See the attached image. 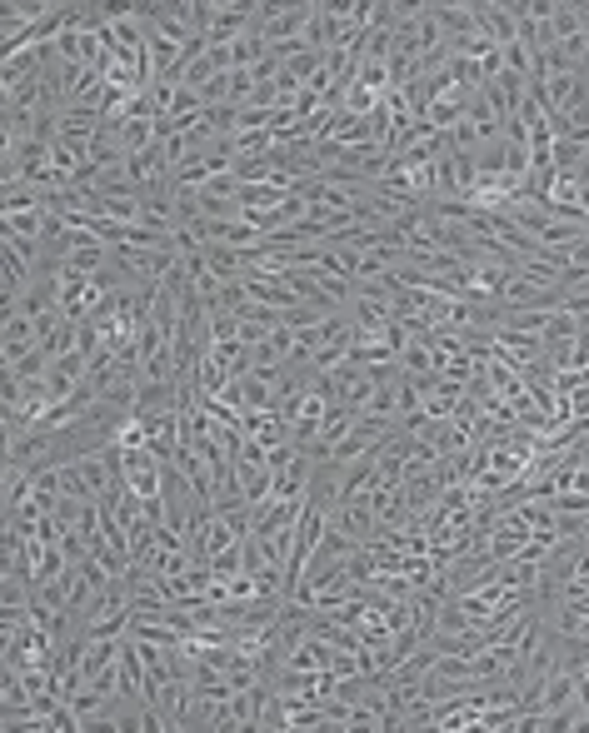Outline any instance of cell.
<instances>
[{
  "label": "cell",
  "mask_w": 589,
  "mask_h": 733,
  "mask_svg": "<svg viewBox=\"0 0 589 733\" xmlns=\"http://www.w3.org/2000/svg\"><path fill=\"white\" fill-rule=\"evenodd\" d=\"M535 539V529L515 514V509H500L495 519H490V534H485V554L495 559V564H505V559H515L525 544Z\"/></svg>",
  "instance_id": "1"
},
{
  "label": "cell",
  "mask_w": 589,
  "mask_h": 733,
  "mask_svg": "<svg viewBox=\"0 0 589 733\" xmlns=\"http://www.w3.org/2000/svg\"><path fill=\"white\" fill-rule=\"evenodd\" d=\"M310 15H315V0H295V5H260V30H265V40L275 45V40H295V35H305V25H310Z\"/></svg>",
  "instance_id": "2"
},
{
  "label": "cell",
  "mask_w": 589,
  "mask_h": 733,
  "mask_svg": "<svg viewBox=\"0 0 589 733\" xmlns=\"http://www.w3.org/2000/svg\"><path fill=\"white\" fill-rule=\"evenodd\" d=\"M330 529H340V534L355 539V544H370V539L380 534V519H375V509H370V494L340 499V504L330 509Z\"/></svg>",
  "instance_id": "3"
},
{
  "label": "cell",
  "mask_w": 589,
  "mask_h": 733,
  "mask_svg": "<svg viewBox=\"0 0 589 733\" xmlns=\"http://www.w3.org/2000/svg\"><path fill=\"white\" fill-rule=\"evenodd\" d=\"M305 504H310V499H275V494H270L265 504L250 509V534H290V529L300 524Z\"/></svg>",
  "instance_id": "4"
},
{
  "label": "cell",
  "mask_w": 589,
  "mask_h": 733,
  "mask_svg": "<svg viewBox=\"0 0 589 733\" xmlns=\"http://www.w3.org/2000/svg\"><path fill=\"white\" fill-rule=\"evenodd\" d=\"M480 35H490L495 45H515V10L510 0H470Z\"/></svg>",
  "instance_id": "5"
},
{
  "label": "cell",
  "mask_w": 589,
  "mask_h": 733,
  "mask_svg": "<svg viewBox=\"0 0 589 733\" xmlns=\"http://www.w3.org/2000/svg\"><path fill=\"white\" fill-rule=\"evenodd\" d=\"M40 345V330H35V320L30 315H20V310H10L5 315V330H0V355H5V365H15L20 355H30Z\"/></svg>",
  "instance_id": "6"
},
{
  "label": "cell",
  "mask_w": 589,
  "mask_h": 733,
  "mask_svg": "<svg viewBox=\"0 0 589 733\" xmlns=\"http://www.w3.org/2000/svg\"><path fill=\"white\" fill-rule=\"evenodd\" d=\"M115 659H120V639H85V649H80V664H75V669H80V679L90 684V679H95L100 669H110Z\"/></svg>",
  "instance_id": "7"
},
{
  "label": "cell",
  "mask_w": 589,
  "mask_h": 733,
  "mask_svg": "<svg viewBox=\"0 0 589 733\" xmlns=\"http://www.w3.org/2000/svg\"><path fill=\"white\" fill-rule=\"evenodd\" d=\"M0 230H5V235L40 240V235H45V210H15V215H0Z\"/></svg>",
  "instance_id": "8"
},
{
  "label": "cell",
  "mask_w": 589,
  "mask_h": 733,
  "mask_svg": "<svg viewBox=\"0 0 589 733\" xmlns=\"http://www.w3.org/2000/svg\"><path fill=\"white\" fill-rule=\"evenodd\" d=\"M45 369H50V355L35 345L30 355H20L15 365H5V374H10V379H20V384H40V379H45Z\"/></svg>",
  "instance_id": "9"
},
{
  "label": "cell",
  "mask_w": 589,
  "mask_h": 733,
  "mask_svg": "<svg viewBox=\"0 0 589 733\" xmlns=\"http://www.w3.org/2000/svg\"><path fill=\"white\" fill-rule=\"evenodd\" d=\"M210 569H215V579H235V574H245V559H240V544L235 549H225V554H215V559H205Z\"/></svg>",
  "instance_id": "10"
},
{
  "label": "cell",
  "mask_w": 589,
  "mask_h": 733,
  "mask_svg": "<svg viewBox=\"0 0 589 733\" xmlns=\"http://www.w3.org/2000/svg\"><path fill=\"white\" fill-rule=\"evenodd\" d=\"M80 504H85V499H75V494H60V499H55V519H60L65 529H75V519H80Z\"/></svg>",
  "instance_id": "11"
}]
</instances>
